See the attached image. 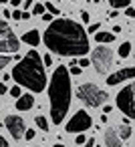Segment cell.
<instances>
[{"label":"cell","mask_w":135,"mask_h":147,"mask_svg":"<svg viewBox=\"0 0 135 147\" xmlns=\"http://www.w3.org/2000/svg\"><path fill=\"white\" fill-rule=\"evenodd\" d=\"M99 26H101L99 22H93V24H89V28H87V30H89V32H93V34H97V30H99Z\"/></svg>","instance_id":"603a6c76"},{"label":"cell","mask_w":135,"mask_h":147,"mask_svg":"<svg viewBox=\"0 0 135 147\" xmlns=\"http://www.w3.org/2000/svg\"><path fill=\"white\" fill-rule=\"evenodd\" d=\"M105 145H107V147H121V145H123V143H121V137L117 135L115 129H107V131H105Z\"/></svg>","instance_id":"8fae6325"},{"label":"cell","mask_w":135,"mask_h":147,"mask_svg":"<svg viewBox=\"0 0 135 147\" xmlns=\"http://www.w3.org/2000/svg\"><path fill=\"white\" fill-rule=\"evenodd\" d=\"M10 14H12L14 20H20V18H22V12H20V10H14V12H10Z\"/></svg>","instance_id":"f1b7e54d"},{"label":"cell","mask_w":135,"mask_h":147,"mask_svg":"<svg viewBox=\"0 0 135 147\" xmlns=\"http://www.w3.org/2000/svg\"><path fill=\"white\" fill-rule=\"evenodd\" d=\"M125 16H127V18H135V8H133V6H127Z\"/></svg>","instance_id":"cb8c5ba5"},{"label":"cell","mask_w":135,"mask_h":147,"mask_svg":"<svg viewBox=\"0 0 135 147\" xmlns=\"http://www.w3.org/2000/svg\"><path fill=\"white\" fill-rule=\"evenodd\" d=\"M91 65L99 75H105L113 65V51L109 47H97L91 53Z\"/></svg>","instance_id":"52a82bcc"},{"label":"cell","mask_w":135,"mask_h":147,"mask_svg":"<svg viewBox=\"0 0 135 147\" xmlns=\"http://www.w3.org/2000/svg\"><path fill=\"white\" fill-rule=\"evenodd\" d=\"M69 75L79 77V75H81V67H79V65H73V67H71V71H69Z\"/></svg>","instance_id":"ffe728a7"},{"label":"cell","mask_w":135,"mask_h":147,"mask_svg":"<svg viewBox=\"0 0 135 147\" xmlns=\"http://www.w3.org/2000/svg\"><path fill=\"white\" fill-rule=\"evenodd\" d=\"M109 4H111L113 10L115 8H127L129 6V0H109Z\"/></svg>","instance_id":"e0dca14e"},{"label":"cell","mask_w":135,"mask_h":147,"mask_svg":"<svg viewBox=\"0 0 135 147\" xmlns=\"http://www.w3.org/2000/svg\"><path fill=\"white\" fill-rule=\"evenodd\" d=\"M10 95H12L14 99H18V97L22 95V93H20V85H16V87H12V89H10Z\"/></svg>","instance_id":"44dd1931"},{"label":"cell","mask_w":135,"mask_h":147,"mask_svg":"<svg viewBox=\"0 0 135 147\" xmlns=\"http://www.w3.org/2000/svg\"><path fill=\"white\" fill-rule=\"evenodd\" d=\"M43 20L45 22H53V14H43Z\"/></svg>","instance_id":"4dcf8cb0"},{"label":"cell","mask_w":135,"mask_h":147,"mask_svg":"<svg viewBox=\"0 0 135 147\" xmlns=\"http://www.w3.org/2000/svg\"><path fill=\"white\" fill-rule=\"evenodd\" d=\"M77 63H81V69H83V67H89V65H91V61H89V59H81V61H77Z\"/></svg>","instance_id":"f546056e"},{"label":"cell","mask_w":135,"mask_h":147,"mask_svg":"<svg viewBox=\"0 0 135 147\" xmlns=\"http://www.w3.org/2000/svg\"><path fill=\"white\" fill-rule=\"evenodd\" d=\"M45 8H47L51 14H59V8H57L55 4H49V2H47V6H45Z\"/></svg>","instance_id":"7402d4cb"},{"label":"cell","mask_w":135,"mask_h":147,"mask_svg":"<svg viewBox=\"0 0 135 147\" xmlns=\"http://www.w3.org/2000/svg\"><path fill=\"white\" fill-rule=\"evenodd\" d=\"M91 123H93V119H91V115L87 113V111H77L75 115H73V119L67 123V131L69 133H85L89 127H91Z\"/></svg>","instance_id":"ba28073f"},{"label":"cell","mask_w":135,"mask_h":147,"mask_svg":"<svg viewBox=\"0 0 135 147\" xmlns=\"http://www.w3.org/2000/svg\"><path fill=\"white\" fill-rule=\"evenodd\" d=\"M10 61H12V55H2V57H0V71H2Z\"/></svg>","instance_id":"d6986e66"},{"label":"cell","mask_w":135,"mask_h":147,"mask_svg":"<svg viewBox=\"0 0 135 147\" xmlns=\"http://www.w3.org/2000/svg\"><path fill=\"white\" fill-rule=\"evenodd\" d=\"M43 63H45V65H49V67H51V65H53V59H51V55H47V57H45V61H43Z\"/></svg>","instance_id":"1f68e13d"},{"label":"cell","mask_w":135,"mask_h":147,"mask_svg":"<svg viewBox=\"0 0 135 147\" xmlns=\"http://www.w3.org/2000/svg\"><path fill=\"white\" fill-rule=\"evenodd\" d=\"M4 93H8V89H6V85H0V95H4Z\"/></svg>","instance_id":"e575fe53"},{"label":"cell","mask_w":135,"mask_h":147,"mask_svg":"<svg viewBox=\"0 0 135 147\" xmlns=\"http://www.w3.org/2000/svg\"><path fill=\"white\" fill-rule=\"evenodd\" d=\"M36 125L43 129V131H49V121L45 117H36Z\"/></svg>","instance_id":"ac0fdd59"},{"label":"cell","mask_w":135,"mask_h":147,"mask_svg":"<svg viewBox=\"0 0 135 147\" xmlns=\"http://www.w3.org/2000/svg\"><path fill=\"white\" fill-rule=\"evenodd\" d=\"M22 40L26 42V45H30V47H38V42H41V34H38V30H26L24 32V36H22Z\"/></svg>","instance_id":"4fadbf2b"},{"label":"cell","mask_w":135,"mask_h":147,"mask_svg":"<svg viewBox=\"0 0 135 147\" xmlns=\"http://www.w3.org/2000/svg\"><path fill=\"white\" fill-rule=\"evenodd\" d=\"M10 2H12V6H14V8H16V6H18V4H20V0H10Z\"/></svg>","instance_id":"8d00e7d4"},{"label":"cell","mask_w":135,"mask_h":147,"mask_svg":"<svg viewBox=\"0 0 135 147\" xmlns=\"http://www.w3.org/2000/svg\"><path fill=\"white\" fill-rule=\"evenodd\" d=\"M85 141H87V137H85L83 133H79V137L75 139V143H77V145H85Z\"/></svg>","instance_id":"d4e9b609"},{"label":"cell","mask_w":135,"mask_h":147,"mask_svg":"<svg viewBox=\"0 0 135 147\" xmlns=\"http://www.w3.org/2000/svg\"><path fill=\"white\" fill-rule=\"evenodd\" d=\"M30 4H32V0H24V8H30Z\"/></svg>","instance_id":"d590c367"},{"label":"cell","mask_w":135,"mask_h":147,"mask_svg":"<svg viewBox=\"0 0 135 147\" xmlns=\"http://www.w3.org/2000/svg\"><path fill=\"white\" fill-rule=\"evenodd\" d=\"M6 2H8V0H0V4H6Z\"/></svg>","instance_id":"74e56055"},{"label":"cell","mask_w":135,"mask_h":147,"mask_svg":"<svg viewBox=\"0 0 135 147\" xmlns=\"http://www.w3.org/2000/svg\"><path fill=\"white\" fill-rule=\"evenodd\" d=\"M49 101H51V119L55 125L63 123L69 107H71V79L69 69L65 65L57 67L49 85Z\"/></svg>","instance_id":"3957f363"},{"label":"cell","mask_w":135,"mask_h":147,"mask_svg":"<svg viewBox=\"0 0 135 147\" xmlns=\"http://www.w3.org/2000/svg\"><path fill=\"white\" fill-rule=\"evenodd\" d=\"M45 45L61 57H83L91 49L87 30L69 18H59L49 24V30H45Z\"/></svg>","instance_id":"6da1fadb"},{"label":"cell","mask_w":135,"mask_h":147,"mask_svg":"<svg viewBox=\"0 0 135 147\" xmlns=\"http://www.w3.org/2000/svg\"><path fill=\"white\" fill-rule=\"evenodd\" d=\"M32 12H34V14H43V12H45V6H43V4H36V6L32 8Z\"/></svg>","instance_id":"484cf974"},{"label":"cell","mask_w":135,"mask_h":147,"mask_svg":"<svg viewBox=\"0 0 135 147\" xmlns=\"http://www.w3.org/2000/svg\"><path fill=\"white\" fill-rule=\"evenodd\" d=\"M129 53H131V42H129V40H125V42L119 47V57H121V59H125V57H129Z\"/></svg>","instance_id":"9a60e30c"},{"label":"cell","mask_w":135,"mask_h":147,"mask_svg":"<svg viewBox=\"0 0 135 147\" xmlns=\"http://www.w3.org/2000/svg\"><path fill=\"white\" fill-rule=\"evenodd\" d=\"M55 147H65V145H61V143H57V145H55Z\"/></svg>","instance_id":"ab89813d"},{"label":"cell","mask_w":135,"mask_h":147,"mask_svg":"<svg viewBox=\"0 0 135 147\" xmlns=\"http://www.w3.org/2000/svg\"><path fill=\"white\" fill-rule=\"evenodd\" d=\"M93 143H95V139H87V141H85V145H83V147H93Z\"/></svg>","instance_id":"d6a6232c"},{"label":"cell","mask_w":135,"mask_h":147,"mask_svg":"<svg viewBox=\"0 0 135 147\" xmlns=\"http://www.w3.org/2000/svg\"><path fill=\"white\" fill-rule=\"evenodd\" d=\"M34 135H36V133H34L32 129H26V133H24V137H26L28 141H32V139H34Z\"/></svg>","instance_id":"4316f807"},{"label":"cell","mask_w":135,"mask_h":147,"mask_svg":"<svg viewBox=\"0 0 135 147\" xmlns=\"http://www.w3.org/2000/svg\"><path fill=\"white\" fill-rule=\"evenodd\" d=\"M10 77L16 81V85L26 87V89H30L34 93H41L47 87L45 63H43V59H41V55L36 51H28L16 63V67L12 69V75Z\"/></svg>","instance_id":"7a4b0ae2"},{"label":"cell","mask_w":135,"mask_h":147,"mask_svg":"<svg viewBox=\"0 0 135 147\" xmlns=\"http://www.w3.org/2000/svg\"><path fill=\"white\" fill-rule=\"evenodd\" d=\"M127 79H135V67L121 69V71L109 75V77H107V85L113 87V85H119V83H123V81H127Z\"/></svg>","instance_id":"30bf717a"},{"label":"cell","mask_w":135,"mask_h":147,"mask_svg":"<svg viewBox=\"0 0 135 147\" xmlns=\"http://www.w3.org/2000/svg\"><path fill=\"white\" fill-rule=\"evenodd\" d=\"M117 135L121 137V141H123V139H129V137H131V127L121 125V127H119V131H117Z\"/></svg>","instance_id":"2e32d148"},{"label":"cell","mask_w":135,"mask_h":147,"mask_svg":"<svg viewBox=\"0 0 135 147\" xmlns=\"http://www.w3.org/2000/svg\"><path fill=\"white\" fill-rule=\"evenodd\" d=\"M95 40L101 42V45H107V42H113L115 40V34L113 32H97L95 34Z\"/></svg>","instance_id":"5bb4252c"},{"label":"cell","mask_w":135,"mask_h":147,"mask_svg":"<svg viewBox=\"0 0 135 147\" xmlns=\"http://www.w3.org/2000/svg\"><path fill=\"white\" fill-rule=\"evenodd\" d=\"M91 2H95V4H99V2H101V0H91Z\"/></svg>","instance_id":"f35d334b"},{"label":"cell","mask_w":135,"mask_h":147,"mask_svg":"<svg viewBox=\"0 0 135 147\" xmlns=\"http://www.w3.org/2000/svg\"><path fill=\"white\" fill-rule=\"evenodd\" d=\"M77 97L87 105V107H99V105H103L105 101H107V93L105 91H101L97 85H93V83H85V85H79V89H77Z\"/></svg>","instance_id":"277c9868"},{"label":"cell","mask_w":135,"mask_h":147,"mask_svg":"<svg viewBox=\"0 0 135 147\" xmlns=\"http://www.w3.org/2000/svg\"><path fill=\"white\" fill-rule=\"evenodd\" d=\"M0 147H8V141L4 137H0Z\"/></svg>","instance_id":"836d02e7"},{"label":"cell","mask_w":135,"mask_h":147,"mask_svg":"<svg viewBox=\"0 0 135 147\" xmlns=\"http://www.w3.org/2000/svg\"><path fill=\"white\" fill-rule=\"evenodd\" d=\"M32 105H34V97L32 95H20L16 99V109L18 111H28V109H32Z\"/></svg>","instance_id":"7c38bea8"},{"label":"cell","mask_w":135,"mask_h":147,"mask_svg":"<svg viewBox=\"0 0 135 147\" xmlns=\"http://www.w3.org/2000/svg\"><path fill=\"white\" fill-rule=\"evenodd\" d=\"M4 125H6L8 133H10L14 139H22L24 133H26L24 121H22V117H18V115H8V117L4 119Z\"/></svg>","instance_id":"9c48e42d"},{"label":"cell","mask_w":135,"mask_h":147,"mask_svg":"<svg viewBox=\"0 0 135 147\" xmlns=\"http://www.w3.org/2000/svg\"><path fill=\"white\" fill-rule=\"evenodd\" d=\"M18 53V38L8 26L6 20H0V57L2 55H16Z\"/></svg>","instance_id":"5b68a950"},{"label":"cell","mask_w":135,"mask_h":147,"mask_svg":"<svg viewBox=\"0 0 135 147\" xmlns=\"http://www.w3.org/2000/svg\"><path fill=\"white\" fill-rule=\"evenodd\" d=\"M117 107L123 111L125 117L135 119V83L123 87L117 95Z\"/></svg>","instance_id":"8992f818"},{"label":"cell","mask_w":135,"mask_h":147,"mask_svg":"<svg viewBox=\"0 0 135 147\" xmlns=\"http://www.w3.org/2000/svg\"><path fill=\"white\" fill-rule=\"evenodd\" d=\"M81 20H83V22H89V20H91V16H89V12H87V10H83V12H81Z\"/></svg>","instance_id":"83f0119b"}]
</instances>
